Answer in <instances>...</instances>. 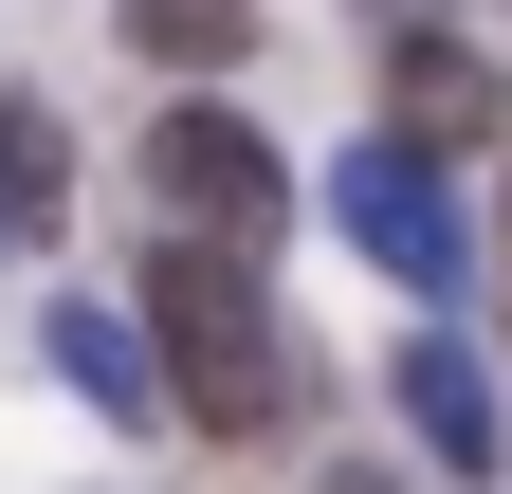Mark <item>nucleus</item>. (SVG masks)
Returning <instances> with one entry per match:
<instances>
[{
	"label": "nucleus",
	"instance_id": "nucleus-1",
	"mask_svg": "<svg viewBox=\"0 0 512 494\" xmlns=\"http://www.w3.org/2000/svg\"><path fill=\"white\" fill-rule=\"evenodd\" d=\"M147 312H165V403L202 421V440H275L311 403V366L275 330V293L256 257H202V238H147Z\"/></svg>",
	"mask_w": 512,
	"mask_h": 494
},
{
	"label": "nucleus",
	"instance_id": "nucleus-2",
	"mask_svg": "<svg viewBox=\"0 0 512 494\" xmlns=\"http://www.w3.org/2000/svg\"><path fill=\"white\" fill-rule=\"evenodd\" d=\"M275 220H293V165L256 147V110L183 92L165 129H147V238H202V257H275Z\"/></svg>",
	"mask_w": 512,
	"mask_h": 494
},
{
	"label": "nucleus",
	"instance_id": "nucleus-3",
	"mask_svg": "<svg viewBox=\"0 0 512 494\" xmlns=\"http://www.w3.org/2000/svg\"><path fill=\"white\" fill-rule=\"evenodd\" d=\"M330 220H348L366 257L403 275V293H458V202H439V165H421L403 129H384V147H348V165H330Z\"/></svg>",
	"mask_w": 512,
	"mask_h": 494
},
{
	"label": "nucleus",
	"instance_id": "nucleus-4",
	"mask_svg": "<svg viewBox=\"0 0 512 494\" xmlns=\"http://www.w3.org/2000/svg\"><path fill=\"white\" fill-rule=\"evenodd\" d=\"M384 110H403V147H421V165L512 129V92H494V55H476V37H403V55H384Z\"/></svg>",
	"mask_w": 512,
	"mask_h": 494
},
{
	"label": "nucleus",
	"instance_id": "nucleus-5",
	"mask_svg": "<svg viewBox=\"0 0 512 494\" xmlns=\"http://www.w3.org/2000/svg\"><path fill=\"white\" fill-rule=\"evenodd\" d=\"M403 421H421V458H458V476L512 458V440H494V366H476L458 330H421V348H403Z\"/></svg>",
	"mask_w": 512,
	"mask_h": 494
},
{
	"label": "nucleus",
	"instance_id": "nucleus-6",
	"mask_svg": "<svg viewBox=\"0 0 512 494\" xmlns=\"http://www.w3.org/2000/svg\"><path fill=\"white\" fill-rule=\"evenodd\" d=\"M55 366H74L110 421H165V366H147V330H128V312H92V293L55 312Z\"/></svg>",
	"mask_w": 512,
	"mask_h": 494
},
{
	"label": "nucleus",
	"instance_id": "nucleus-7",
	"mask_svg": "<svg viewBox=\"0 0 512 494\" xmlns=\"http://www.w3.org/2000/svg\"><path fill=\"white\" fill-rule=\"evenodd\" d=\"M55 202H74V129H55V110H37V92H0V220H19V238H37Z\"/></svg>",
	"mask_w": 512,
	"mask_h": 494
}]
</instances>
